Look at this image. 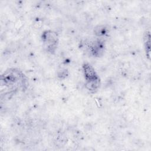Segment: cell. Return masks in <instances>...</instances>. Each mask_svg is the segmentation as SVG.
Returning a JSON list of instances; mask_svg holds the SVG:
<instances>
[{
  "label": "cell",
  "instance_id": "obj_3",
  "mask_svg": "<svg viewBox=\"0 0 151 151\" xmlns=\"http://www.w3.org/2000/svg\"><path fill=\"white\" fill-rule=\"evenodd\" d=\"M41 38L45 51L50 54H55L59 44V37L57 32L51 29L45 30L42 33Z\"/></svg>",
  "mask_w": 151,
  "mask_h": 151
},
{
  "label": "cell",
  "instance_id": "obj_4",
  "mask_svg": "<svg viewBox=\"0 0 151 151\" xmlns=\"http://www.w3.org/2000/svg\"><path fill=\"white\" fill-rule=\"evenodd\" d=\"M104 41H102L100 40H96L90 42V45L88 47V52L96 57H99L101 56L104 52Z\"/></svg>",
  "mask_w": 151,
  "mask_h": 151
},
{
  "label": "cell",
  "instance_id": "obj_5",
  "mask_svg": "<svg viewBox=\"0 0 151 151\" xmlns=\"http://www.w3.org/2000/svg\"><path fill=\"white\" fill-rule=\"evenodd\" d=\"M143 45L146 57L150 58V34L149 31H146L143 35Z\"/></svg>",
  "mask_w": 151,
  "mask_h": 151
},
{
  "label": "cell",
  "instance_id": "obj_2",
  "mask_svg": "<svg viewBox=\"0 0 151 151\" xmlns=\"http://www.w3.org/2000/svg\"><path fill=\"white\" fill-rule=\"evenodd\" d=\"M82 70L86 89L91 93H96L100 87L101 81L94 68L90 64L84 63L82 65Z\"/></svg>",
  "mask_w": 151,
  "mask_h": 151
},
{
  "label": "cell",
  "instance_id": "obj_1",
  "mask_svg": "<svg viewBox=\"0 0 151 151\" xmlns=\"http://www.w3.org/2000/svg\"><path fill=\"white\" fill-rule=\"evenodd\" d=\"M1 86L9 90L11 93L24 91L28 86V80L24 73L18 68H8L1 77Z\"/></svg>",
  "mask_w": 151,
  "mask_h": 151
}]
</instances>
